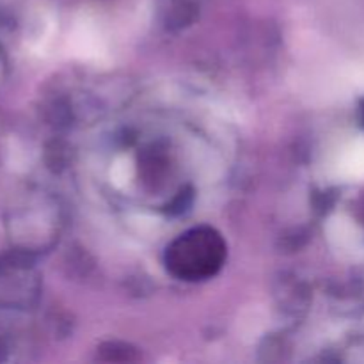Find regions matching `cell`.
I'll list each match as a JSON object with an SVG mask.
<instances>
[{
    "mask_svg": "<svg viewBox=\"0 0 364 364\" xmlns=\"http://www.w3.org/2000/svg\"><path fill=\"white\" fill-rule=\"evenodd\" d=\"M110 178H112L116 187H127L132 178H134V164H132V160L128 156H119L114 162L112 169H110Z\"/></svg>",
    "mask_w": 364,
    "mask_h": 364,
    "instance_id": "277c9868",
    "label": "cell"
},
{
    "mask_svg": "<svg viewBox=\"0 0 364 364\" xmlns=\"http://www.w3.org/2000/svg\"><path fill=\"white\" fill-rule=\"evenodd\" d=\"M75 50L84 59H98L103 53V43L95 25L87 20H80L75 31Z\"/></svg>",
    "mask_w": 364,
    "mask_h": 364,
    "instance_id": "7a4b0ae2",
    "label": "cell"
},
{
    "mask_svg": "<svg viewBox=\"0 0 364 364\" xmlns=\"http://www.w3.org/2000/svg\"><path fill=\"white\" fill-rule=\"evenodd\" d=\"M327 233H329L331 242L338 249H343V251H359L363 245L361 231L347 217H334V219H331Z\"/></svg>",
    "mask_w": 364,
    "mask_h": 364,
    "instance_id": "6da1fadb",
    "label": "cell"
},
{
    "mask_svg": "<svg viewBox=\"0 0 364 364\" xmlns=\"http://www.w3.org/2000/svg\"><path fill=\"white\" fill-rule=\"evenodd\" d=\"M338 173L347 180H363L364 178V137L352 142L338 160Z\"/></svg>",
    "mask_w": 364,
    "mask_h": 364,
    "instance_id": "3957f363",
    "label": "cell"
},
{
    "mask_svg": "<svg viewBox=\"0 0 364 364\" xmlns=\"http://www.w3.org/2000/svg\"><path fill=\"white\" fill-rule=\"evenodd\" d=\"M354 82L359 85V87L364 89V64H363V66H359L358 70H355Z\"/></svg>",
    "mask_w": 364,
    "mask_h": 364,
    "instance_id": "5b68a950",
    "label": "cell"
}]
</instances>
